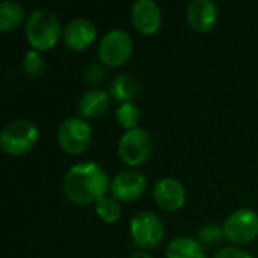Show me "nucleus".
I'll return each instance as SVG.
<instances>
[{
    "label": "nucleus",
    "instance_id": "obj_6",
    "mask_svg": "<svg viewBox=\"0 0 258 258\" xmlns=\"http://www.w3.org/2000/svg\"><path fill=\"white\" fill-rule=\"evenodd\" d=\"M153 154V139L150 133L141 127L125 132L118 144V156L130 168H136L148 162Z\"/></svg>",
    "mask_w": 258,
    "mask_h": 258
},
{
    "label": "nucleus",
    "instance_id": "obj_16",
    "mask_svg": "<svg viewBox=\"0 0 258 258\" xmlns=\"http://www.w3.org/2000/svg\"><path fill=\"white\" fill-rule=\"evenodd\" d=\"M27 15L26 9L12 0H5L0 3V30L2 32H12L17 30L23 23H26Z\"/></svg>",
    "mask_w": 258,
    "mask_h": 258
},
{
    "label": "nucleus",
    "instance_id": "obj_4",
    "mask_svg": "<svg viewBox=\"0 0 258 258\" xmlns=\"http://www.w3.org/2000/svg\"><path fill=\"white\" fill-rule=\"evenodd\" d=\"M135 42L128 32L112 29L98 42V59L104 67L118 68L127 63L133 54Z\"/></svg>",
    "mask_w": 258,
    "mask_h": 258
},
{
    "label": "nucleus",
    "instance_id": "obj_15",
    "mask_svg": "<svg viewBox=\"0 0 258 258\" xmlns=\"http://www.w3.org/2000/svg\"><path fill=\"white\" fill-rule=\"evenodd\" d=\"M166 258H207V254L200 240L181 236L168 245Z\"/></svg>",
    "mask_w": 258,
    "mask_h": 258
},
{
    "label": "nucleus",
    "instance_id": "obj_13",
    "mask_svg": "<svg viewBox=\"0 0 258 258\" xmlns=\"http://www.w3.org/2000/svg\"><path fill=\"white\" fill-rule=\"evenodd\" d=\"M219 17L218 5L213 0H192L186 9V18L197 32H209L215 27Z\"/></svg>",
    "mask_w": 258,
    "mask_h": 258
},
{
    "label": "nucleus",
    "instance_id": "obj_21",
    "mask_svg": "<svg viewBox=\"0 0 258 258\" xmlns=\"http://www.w3.org/2000/svg\"><path fill=\"white\" fill-rule=\"evenodd\" d=\"M200 242L203 245H215L218 243L221 239L225 237L224 233V227H218V225H206L200 230Z\"/></svg>",
    "mask_w": 258,
    "mask_h": 258
},
{
    "label": "nucleus",
    "instance_id": "obj_23",
    "mask_svg": "<svg viewBox=\"0 0 258 258\" xmlns=\"http://www.w3.org/2000/svg\"><path fill=\"white\" fill-rule=\"evenodd\" d=\"M213 258H254L249 252H246L245 249L239 248V246H225L222 249H219Z\"/></svg>",
    "mask_w": 258,
    "mask_h": 258
},
{
    "label": "nucleus",
    "instance_id": "obj_3",
    "mask_svg": "<svg viewBox=\"0 0 258 258\" xmlns=\"http://www.w3.org/2000/svg\"><path fill=\"white\" fill-rule=\"evenodd\" d=\"M39 141L38 127L29 119H15L5 125L0 133V147L5 154L20 157L27 154Z\"/></svg>",
    "mask_w": 258,
    "mask_h": 258
},
{
    "label": "nucleus",
    "instance_id": "obj_7",
    "mask_svg": "<svg viewBox=\"0 0 258 258\" xmlns=\"http://www.w3.org/2000/svg\"><path fill=\"white\" fill-rule=\"evenodd\" d=\"M130 234L133 243L141 249H153L165 237V225L153 212H139L130 221Z\"/></svg>",
    "mask_w": 258,
    "mask_h": 258
},
{
    "label": "nucleus",
    "instance_id": "obj_19",
    "mask_svg": "<svg viewBox=\"0 0 258 258\" xmlns=\"http://www.w3.org/2000/svg\"><path fill=\"white\" fill-rule=\"evenodd\" d=\"M95 212L98 215V218L106 222V224H115L119 221L121 218V203L116 201L115 198L112 197H104L101 198L97 204H95Z\"/></svg>",
    "mask_w": 258,
    "mask_h": 258
},
{
    "label": "nucleus",
    "instance_id": "obj_12",
    "mask_svg": "<svg viewBox=\"0 0 258 258\" xmlns=\"http://www.w3.org/2000/svg\"><path fill=\"white\" fill-rule=\"evenodd\" d=\"M153 198L162 210L177 212L186 204V189L177 178L163 177L156 183Z\"/></svg>",
    "mask_w": 258,
    "mask_h": 258
},
{
    "label": "nucleus",
    "instance_id": "obj_24",
    "mask_svg": "<svg viewBox=\"0 0 258 258\" xmlns=\"http://www.w3.org/2000/svg\"><path fill=\"white\" fill-rule=\"evenodd\" d=\"M130 258H153L145 249H139V251H135L132 255H130Z\"/></svg>",
    "mask_w": 258,
    "mask_h": 258
},
{
    "label": "nucleus",
    "instance_id": "obj_20",
    "mask_svg": "<svg viewBox=\"0 0 258 258\" xmlns=\"http://www.w3.org/2000/svg\"><path fill=\"white\" fill-rule=\"evenodd\" d=\"M21 67H23V70H24V73L27 76L36 77V76H41L45 71V59L41 54V51L32 48V50L26 51V54L23 56Z\"/></svg>",
    "mask_w": 258,
    "mask_h": 258
},
{
    "label": "nucleus",
    "instance_id": "obj_8",
    "mask_svg": "<svg viewBox=\"0 0 258 258\" xmlns=\"http://www.w3.org/2000/svg\"><path fill=\"white\" fill-rule=\"evenodd\" d=\"M225 237L234 245H249L258 237V213L252 209L233 212L224 224Z\"/></svg>",
    "mask_w": 258,
    "mask_h": 258
},
{
    "label": "nucleus",
    "instance_id": "obj_11",
    "mask_svg": "<svg viewBox=\"0 0 258 258\" xmlns=\"http://www.w3.org/2000/svg\"><path fill=\"white\" fill-rule=\"evenodd\" d=\"M130 18L139 33L150 36L162 26V9L154 0H136L130 9Z\"/></svg>",
    "mask_w": 258,
    "mask_h": 258
},
{
    "label": "nucleus",
    "instance_id": "obj_14",
    "mask_svg": "<svg viewBox=\"0 0 258 258\" xmlns=\"http://www.w3.org/2000/svg\"><path fill=\"white\" fill-rule=\"evenodd\" d=\"M110 104V97L100 88H91L85 91L79 100V113L85 119H94L103 116Z\"/></svg>",
    "mask_w": 258,
    "mask_h": 258
},
{
    "label": "nucleus",
    "instance_id": "obj_5",
    "mask_svg": "<svg viewBox=\"0 0 258 258\" xmlns=\"http://www.w3.org/2000/svg\"><path fill=\"white\" fill-rule=\"evenodd\" d=\"M59 147L71 156L83 154L92 142V127L82 116L65 118L57 128Z\"/></svg>",
    "mask_w": 258,
    "mask_h": 258
},
{
    "label": "nucleus",
    "instance_id": "obj_10",
    "mask_svg": "<svg viewBox=\"0 0 258 258\" xmlns=\"http://www.w3.org/2000/svg\"><path fill=\"white\" fill-rule=\"evenodd\" d=\"M97 26L92 20L85 17H77L70 20L62 33V39L70 50L82 51L91 47L97 41Z\"/></svg>",
    "mask_w": 258,
    "mask_h": 258
},
{
    "label": "nucleus",
    "instance_id": "obj_9",
    "mask_svg": "<svg viewBox=\"0 0 258 258\" xmlns=\"http://www.w3.org/2000/svg\"><path fill=\"white\" fill-rule=\"evenodd\" d=\"M147 189V177L136 169L118 172L110 180V197L119 203H132L142 197Z\"/></svg>",
    "mask_w": 258,
    "mask_h": 258
},
{
    "label": "nucleus",
    "instance_id": "obj_1",
    "mask_svg": "<svg viewBox=\"0 0 258 258\" xmlns=\"http://www.w3.org/2000/svg\"><path fill=\"white\" fill-rule=\"evenodd\" d=\"M62 187L70 201L79 206H89L106 197L110 180L98 163L80 162L67 171Z\"/></svg>",
    "mask_w": 258,
    "mask_h": 258
},
{
    "label": "nucleus",
    "instance_id": "obj_22",
    "mask_svg": "<svg viewBox=\"0 0 258 258\" xmlns=\"http://www.w3.org/2000/svg\"><path fill=\"white\" fill-rule=\"evenodd\" d=\"M104 76H106V70L101 62L89 65L85 71V80L89 83H100L104 79Z\"/></svg>",
    "mask_w": 258,
    "mask_h": 258
},
{
    "label": "nucleus",
    "instance_id": "obj_17",
    "mask_svg": "<svg viewBox=\"0 0 258 258\" xmlns=\"http://www.w3.org/2000/svg\"><path fill=\"white\" fill-rule=\"evenodd\" d=\"M139 86L135 77L130 74H118L109 88V95L113 97L119 103H128L133 101V98L138 95Z\"/></svg>",
    "mask_w": 258,
    "mask_h": 258
},
{
    "label": "nucleus",
    "instance_id": "obj_2",
    "mask_svg": "<svg viewBox=\"0 0 258 258\" xmlns=\"http://www.w3.org/2000/svg\"><path fill=\"white\" fill-rule=\"evenodd\" d=\"M24 29L30 47L38 51L51 50L63 33L57 15L47 8H38L29 12Z\"/></svg>",
    "mask_w": 258,
    "mask_h": 258
},
{
    "label": "nucleus",
    "instance_id": "obj_18",
    "mask_svg": "<svg viewBox=\"0 0 258 258\" xmlns=\"http://www.w3.org/2000/svg\"><path fill=\"white\" fill-rule=\"evenodd\" d=\"M141 110L138 107V104H135L133 101L128 103H121L116 110H115V119L118 122V125H121L125 132L138 128L139 122H141Z\"/></svg>",
    "mask_w": 258,
    "mask_h": 258
}]
</instances>
